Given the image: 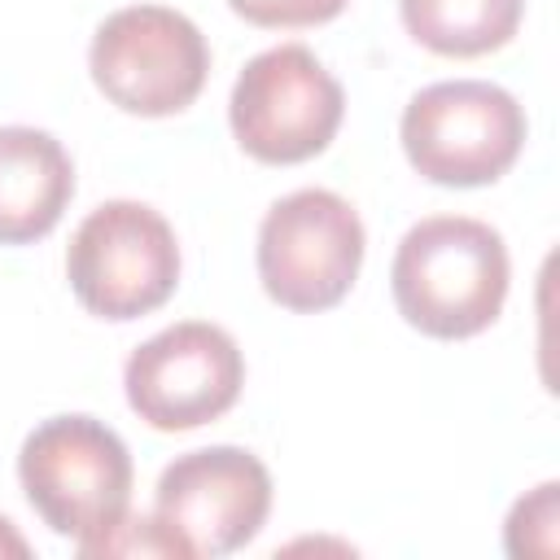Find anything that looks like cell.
I'll use <instances>...</instances> for the list:
<instances>
[{"instance_id":"cell-1","label":"cell","mask_w":560,"mask_h":560,"mask_svg":"<svg viewBox=\"0 0 560 560\" xmlns=\"http://www.w3.org/2000/svg\"><path fill=\"white\" fill-rule=\"evenodd\" d=\"M389 289L398 315L438 341L477 337L508 298V245L468 214L420 219L394 254Z\"/></svg>"},{"instance_id":"cell-13","label":"cell","mask_w":560,"mask_h":560,"mask_svg":"<svg viewBox=\"0 0 560 560\" xmlns=\"http://www.w3.org/2000/svg\"><path fill=\"white\" fill-rule=\"evenodd\" d=\"M79 556H175V560H188L184 542L158 521V516H122L109 534L92 538V542H79Z\"/></svg>"},{"instance_id":"cell-11","label":"cell","mask_w":560,"mask_h":560,"mask_svg":"<svg viewBox=\"0 0 560 560\" xmlns=\"http://www.w3.org/2000/svg\"><path fill=\"white\" fill-rule=\"evenodd\" d=\"M416 44L442 57H481L503 48L525 13V0H398Z\"/></svg>"},{"instance_id":"cell-5","label":"cell","mask_w":560,"mask_h":560,"mask_svg":"<svg viewBox=\"0 0 560 560\" xmlns=\"http://www.w3.org/2000/svg\"><path fill=\"white\" fill-rule=\"evenodd\" d=\"M66 276L83 311L101 319H140L179 284L175 228L144 201H105L70 236Z\"/></svg>"},{"instance_id":"cell-15","label":"cell","mask_w":560,"mask_h":560,"mask_svg":"<svg viewBox=\"0 0 560 560\" xmlns=\"http://www.w3.org/2000/svg\"><path fill=\"white\" fill-rule=\"evenodd\" d=\"M4 556L26 560V556H31V542H26V538L13 529V521H4V516H0V560H4Z\"/></svg>"},{"instance_id":"cell-14","label":"cell","mask_w":560,"mask_h":560,"mask_svg":"<svg viewBox=\"0 0 560 560\" xmlns=\"http://www.w3.org/2000/svg\"><path fill=\"white\" fill-rule=\"evenodd\" d=\"M350 0H228V9L236 18H245L249 26H267V31H280V26H319V22H332Z\"/></svg>"},{"instance_id":"cell-12","label":"cell","mask_w":560,"mask_h":560,"mask_svg":"<svg viewBox=\"0 0 560 560\" xmlns=\"http://www.w3.org/2000/svg\"><path fill=\"white\" fill-rule=\"evenodd\" d=\"M556 525H560V486L542 481L525 494L508 516V551L512 556H556Z\"/></svg>"},{"instance_id":"cell-8","label":"cell","mask_w":560,"mask_h":560,"mask_svg":"<svg viewBox=\"0 0 560 560\" xmlns=\"http://www.w3.org/2000/svg\"><path fill=\"white\" fill-rule=\"evenodd\" d=\"M131 411L162 433H184L219 420L245 385L236 341L206 319H184L153 332L122 368Z\"/></svg>"},{"instance_id":"cell-4","label":"cell","mask_w":560,"mask_h":560,"mask_svg":"<svg viewBox=\"0 0 560 560\" xmlns=\"http://www.w3.org/2000/svg\"><path fill=\"white\" fill-rule=\"evenodd\" d=\"M88 70L109 105L140 118H166L188 109L206 88L210 44L179 9L127 4L96 26Z\"/></svg>"},{"instance_id":"cell-7","label":"cell","mask_w":560,"mask_h":560,"mask_svg":"<svg viewBox=\"0 0 560 560\" xmlns=\"http://www.w3.org/2000/svg\"><path fill=\"white\" fill-rule=\"evenodd\" d=\"M363 262V223L354 206L328 188L280 197L258 228V280L284 311L337 306Z\"/></svg>"},{"instance_id":"cell-2","label":"cell","mask_w":560,"mask_h":560,"mask_svg":"<svg viewBox=\"0 0 560 560\" xmlns=\"http://www.w3.org/2000/svg\"><path fill=\"white\" fill-rule=\"evenodd\" d=\"M18 477L39 521L74 542L109 534L131 503V455L92 416H52L18 451Z\"/></svg>"},{"instance_id":"cell-3","label":"cell","mask_w":560,"mask_h":560,"mask_svg":"<svg viewBox=\"0 0 560 560\" xmlns=\"http://www.w3.org/2000/svg\"><path fill=\"white\" fill-rule=\"evenodd\" d=\"M407 162L446 188L494 184L525 144V109L516 96L486 79H451L420 88L402 109Z\"/></svg>"},{"instance_id":"cell-10","label":"cell","mask_w":560,"mask_h":560,"mask_svg":"<svg viewBox=\"0 0 560 560\" xmlns=\"http://www.w3.org/2000/svg\"><path fill=\"white\" fill-rule=\"evenodd\" d=\"M74 197V166L57 136L0 127V245H31L57 228Z\"/></svg>"},{"instance_id":"cell-6","label":"cell","mask_w":560,"mask_h":560,"mask_svg":"<svg viewBox=\"0 0 560 560\" xmlns=\"http://www.w3.org/2000/svg\"><path fill=\"white\" fill-rule=\"evenodd\" d=\"M346 114L341 83L306 44H280L258 52L228 101L232 136L267 166H293L328 149Z\"/></svg>"},{"instance_id":"cell-9","label":"cell","mask_w":560,"mask_h":560,"mask_svg":"<svg viewBox=\"0 0 560 560\" xmlns=\"http://www.w3.org/2000/svg\"><path fill=\"white\" fill-rule=\"evenodd\" d=\"M271 512V472L241 446H201L166 464L153 516L184 542L188 560L241 551Z\"/></svg>"}]
</instances>
